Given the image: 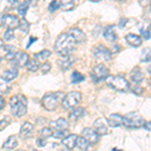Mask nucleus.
Wrapping results in <instances>:
<instances>
[{"instance_id":"obj_1","label":"nucleus","mask_w":151,"mask_h":151,"mask_svg":"<svg viewBox=\"0 0 151 151\" xmlns=\"http://www.w3.org/2000/svg\"><path fill=\"white\" fill-rule=\"evenodd\" d=\"M76 40L70 33H63L58 37L55 45V50L62 57H67L76 48Z\"/></svg>"},{"instance_id":"obj_2","label":"nucleus","mask_w":151,"mask_h":151,"mask_svg":"<svg viewBox=\"0 0 151 151\" xmlns=\"http://www.w3.org/2000/svg\"><path fill=\"white\" fill-rule=\"evenodd\" d=\"M11 113L16 117H22L27 111V99L22 94H17L10 99Z\"/></svg>"},{"instance_id":"obj_3","label":"nucleus","mask_w":151,"mask_h":151,"mask_svg":"<svg viewBox=\"0 0 151 151\" xmlns=\"http://www.w3.org/2000/svg\"><path fill=\"white\" fill-rule=\"evenodd\" d=\"M65 98V94L63 92H50L45 94L41 100V104L47 111H55L60 103H63V100Z\"/></svg>"},{"instance_id":"obj_4","label":"nucleus","mask_w":151,"mask_h":151,"mask_svg":"<svg viewBox=\"0 0 151 151\" xmlns=\"http://www.w3.org/2000/svg\"><path fill=\"white\" fill-rule=\"evenodd\" d=\"M107 85L119 92H127L130 89V84L121 76H109L106 79Z\"/></svg>"},{"instance_id":"obj_5","label":"nucleus","mask_w":151,"mask_h":151,"mask_svg":"<svg viewBox=\"0 0 151 151\" xmlns=\"http://www.w3.org/2000/svg\"><path fill=\"white\" fill-rule=\"evenodd\" d=\"M144 118L136 112H131L123 117V125L127 128H140L144 126Z\"/></svg>"},{"instance_id":"obj_6","label":"nucleus","mask_w":151,"mask_h":151,"mask_svg":"<svg viewBox=\"0 0 151 151\" xmlns=\"http://www.w3.org/2000/svg\"><path fill=\"white\" fill-rule=\"evenodd\" d=\"M82 101V95L79 92H70L68 95H65L64 100H63V107L65 109L74 108L77 105H79Z\"/></svg>"},{"instance_id":"obj_7","label":"nucleus","mask_w":151,"mask_h":151,"mask_svg":"<svg viewBox=\"0 0 151 151\" xmlns=\"http://www.w3.org/2000/svg\"><path fill=\"white\" fill-rule=\"evenodd\" d=\"M94 57L99 60L109 62L112 58V52L103 45H99L94 50Z\"/></svg>"},{"instance_id":"obj_8","label":"nucleus","mask_w":151,"mask_h":151,"mask_svg":"<svg viewBox=\"0 0 151 151\" xmlns=\"http://www.w3.org/2000/svg\"><path fill=\"white\" fill-rule=\"evenodd\" d=\"M108 75H109L108 68L103 64L96 65L93 69V72H92V78H93L95 82H99L102 81V80L107 79Z\"/></svg>"},{"instance_id":"obj_9","label":"nucleus","mask_w":151,"mask_h":151,"mask_svg":"<svg viewBox=\"0 0 151 151\" xmlns=\"http://www.w3.org/2000/svg\"><path fill=\"white\" fill-rule=\"evenodd\" d=\"M82 136L91 145L97 144L100 140V134L93 128H85L82 131Z\"/></svg>"},{"instance_id":"obj_10","label":"nucleus","mask_w":151,"mask_h":151,"mask_svg":"<svg viewBox=\"0 0 151 151\" xmlns=\"http://www.w3.org/2000/svg\"><path fill=\"white\" fill-rule=\"evenodd\" d=\"M29 60V57L26 52H17L14 55V58L11 60V65L15 68H22L24 65H27Z\"/></svg>"},{"instance_id":"obj_11","label":"nucleus","mask_w":151,"mask_h":151,"mask_svg":"<svg viewBox=\"0 0 151 151\" xmlns=\"http://www.w3.org/2000/svg\"><path fill=\"white\" fill-rule=\"evenodd\" d=\"M19 19L16 15H11V14H6L3 16V24L7 26V28H16L19 26Z\"/></svg>"},{"instance_id":"obj_12","label":"nucleus","mask_w":151,"mask_h":151,"mask_svg":"<svg viewBox=\"0 0 151 151\" xmlns=\"http://www.w3.org/2000/svg\"><path fill=\"white\" fill-rule=\"evenodd\" d=\"M50 128L52 129V131L68 130V128H69V122L64 118H58V120L50 123Z\"/></svg>"},{"instance_id":"obj_13","label":"nucleus","mask_w":151,"mask_h":151,"mask_svg":"<svg viewBox=\"0 0 151 151\" xmlns=\"http://www.w3.org/2000/svg\"><path fill=\"white\" fill-rule=\"evenodd\" d=\"M33 132V125L29 122H24L20 127V131H19V136L22 139H26Z\"/></svg>"},{"instance_id":"obj_14","label":"nucleus","mask_w":151,"mask_h":151,"mask_svg":"<svg viewBox=\"0 0 151 151\" xmlns=\"http://www.w3.org/2000/svg\"><path fill=\"white\" fill-rule=\"evenodd\" d=\"M69 33L73 37L75 38L76 42L77 43H83L86 41V35L84 33V31L81 30L80 28H72L70 29Z\"/></svg>"},{"instance_id":"obj_15","label":"nucleus","mask_w":151,"mask_h":151,"mask_svg":"<svg viewBox=\"0 0 151 151\" xmlns=\"http://www.w3.org/2000/svg\"><path fill=\"white\" fill-rule=\"evenodd\" d=\"M79 136L77 134H69L68 136L63 139V144H64L68 149H74L77 145V139Z\"/></svg>"},{"instance_id":"obj_16","label":"nucleus","mask_w":151,"mask_h":151,"mask_svg":"<svg viewBox=\"0 0 151 151\" xmlns=\"http://www.w3.org/2000/svg\"><path fill=\"white\" fill-rule=\"evenodd\" d=\"M94 129L100 135H106V134H108V127H107L104 119L102 118H98L94 122Z\"/></svg>"},{"instance_id":"obj_17","label":"nucleus","mask_w":151,"mask_h":151,"mask_svg":"<svg viewBox=\"0 0 151 151\" xmlns=\"http://www.w3.org/2000/svg\"><path fill=\"white\" fill-rule=\"evenodd\" d=\"M76 62V58L73 57V55H67V57H64V60H58V65H60L62 70H68L74 65V63Z\"/></svg>"},{"instance_id":"obj_18","label":"nucleus","mask_w":151,"mask_h":151,"mask_svg":"<svg viewBox=\"0 0 151 151\" xmlns=\"http://www.w3.org/2000/svg\"><path fill=\"white\" fill-rule=\"evenodd\" d=\"M125 40L129 45H132L134 47H140L141 43H142V38H141L139 35H135V33H129V35H126Z\"/></svg>"},{"instance_id":"obj_19","label":"nucleus","mask_w":151,"mask_h":151,"mask_svg":"<svg viewBox=\"0 0 151 151\" xmlns=\"http://www.w3.org/2000/svg\"><path fill=\"white\" fill-rule=\"evenodd\" d=\"M108 124L111 127H119L123 125V116L119 114H112L108 118Z\"/></svg>"},{"instance_id":"obj_20","label":"nucleus","mask_w":151,"mask_h":151,"mask_svg":"<svg viewBox=\"0 0 151 151\" xmlns=\"http://www.w3.org/2000/svg\"><path fill=\"white\" fill-rule=\"evenodd\" d=\"M104 37L108 41H115L118 40V36H117V33L115 29H114V26L109 25L104 29Z\"/></svg>"},{"instance_id":"obj_21","label":"nucleus","mask_w":151,"mask_h":151,"mask_svg":"<svg viewBox=\"0 0 151 151\" xmlns=\"http://www.w3.org/2000/svg\"><path fill=\"white\" fill-rule=\"evenodd\" d=\"M130 78H131V80H132V82L139 84V83H141L143 81V79H144V76H143L142 72H141V70L139 69V68L136 67V68H134L132 70H131Z\"/></svg>"},{"instance_id":"obj_22","label":"nucleus","mask_w":151,"mask_h":151,"mask_svg":"<svg viewBox=\"0 0 151 151\" xmlns=\"http://www.w3.org/2000/svg\"><path fill=\"white\" fill-rule=\"evenodd\" d=\"M17 138H16L15 135H11L9 136L8 138L6 139L5 142L3 143L2 145V148L3 149H8V150H11V149H14V148L17 147Z\"/></svg>"},{"instance_id":"obj_23","label":"nucleus","mask_w":151,"mask_h":151,"mask_svg":"<svg viewBox=\"0 0 151 151\" xmlns=\"http://www.w3.org/2000/svg\"><path fill=\"white\" fill-rule=\"evenodd\" d=\"M17 76H18V70L15 69V68H12L10 70H4L3 74H2V77L8 82H10L12 80L15 79V78H17Z\"/></svg>"},{"instance_id":"obj_24","label":"nucleus","mask_w":151,"mask_h":151,"mask_svg":"<svg viewBox=\"0 0 151 151\" xmlns=\"http://www.w3.org/2000/svg\"><path fill=\"white\" fill-rule=\"evenodd\" d=\"M85 113H86V111H85V109L83 108V107H75L72 110V112H70V117L76 119V120H78V119L82 118V117L85 115Z\"/></svg>"},{"instance_id":"obj_25","label":"nucleus","mask_w":151,"mask_h":151,"mask_svg":"<svg viewBox=\"0 0 151 151\" xmlns=\"http://www.w3.org/2000/svg\"><path fill=\"white\" fill-rule=\"evenodd\" d=\"M76 0H60V7L64 11H70L75 8Z\"/></svg>"},{"instance_id":"obj_26","label":"nucleus","mask_w":151,"mask_h":151,"mask_svg":"<svg viewBox=\"0 0 151 151\" xmlns=\"http://www.w3.org/2000/svg\"><path fill=\"white\" fill-rule=\"evenodd\" d=\"M10 91V86L8 84V81H6L3 77H0V95L7 94Z\"/></svg>"},{"instance_id":"obj_27","label":"nucleus","mask_w":151,"mask_h":151,"mask_svg":"<svg viewBox=\"0 0 151 151\" xmlns=\"http://www.w3.org/2000/svg\"><path fill=\"white\" fill-rule=\"evenodd\" d=\"M90 143L88 142V141L85 139L84 137H78V139H77V147L79 148L80 150H88V148L90 147Z\"/></svg>"},{"instance_id":"obj_28","label":"nucleus","mask_w":151,"mask_h":151,"mask_svg":"<svg viewBox=\"0 0 151 151\" xmlns=\"http://www.w3.org/2000/svg\"><path fill=\"white\" fill-rule=\"evenodd\" d=\"M4 50L6 52V58L9 60H11L14 58L16 53V48L13 45H4Z\"/></svg>"},{"instance_id":"obj_29","label":"nucleus","mask_w":151,"mask_h":151,"mask_svg":"<svg viewBox=\"0 0 151 151\" xmlns=\"http://www.w3.org/2000/svg\"><path fill=\"white\" fill-rule=\"evenodd\" d=\"M29 4H30V1H29V0H25V1H23L22 3L19 5V7H18L19 15H21L22 17L25 16L26 12H27L28 8H29Z\"/></svg>"},{"instance_id":"obj_30","label":"nucleus","mask_w":151,"mask_h":151,"mask_svg":"<svg viewBox=\"0 0 151 151\" xmlns=\"http://www.w3.org/2000/svg\"><path fill=\"white\" fill-rule=\"evenodd\" d=\"M40 62H37L36 60V58H35V60H29L28 63H27V69L29 72H32L35 73L36 72L38 69H40Z\"/></svg>"},{"instance_id":"obj_31","label":"nucleus","mask_w":151,"mask_h":151,"mask_svg":"<svg viewBox=\"0 0 151 151\" xmlns=\"http://www.w3.org/2000/svg\"><path fill=\"white\" fill-rule=\"evenodd\" d=\"M50 55H52V52H50V50H43L38 53H36L35 55V58H36V60H47V58H50Z\"/></svg>"},{"instance_id":"obj_32","label":"nucleus","mask_w":151,"mask_h":151,"mask_svg":"<svg viewBox=\"0 0 151 151\" xmlns=\"http://www.w3.org/2000/svg\"><path fill=\"white\" fill-rule=\"evenodd\" d=\"M141 62L142 63L151 62V48L147 47L143 50L142 55H141Z\"/></svg>"},{"instance_id":"obj_33","label":"nucleus","mask_w":151,"mask_h":151,"mask_svg":"<svg viewBox=\"0 0 151 151\" xmlns=\"http://www.w3.org/2000/svg\"><path fill=\"white\" fill-rule=\"evenodd\" d=\"M19 28H20V30L22 31L23 33H28V31H29V23H28V21L26 20L25 18L22 17L21 18V20L19 21V26H18Z\"/></svg>"},{"instance_id":"obj_34","label":"nucleus","mask_w":151,"mask_h":151,"mask_svg":"<svg viewBox=\"0 0 151 151\" xmlns=\"http://www.w3.org/2000/svg\"><path fill=\"white\" fill-rule=\"evenodd\" d=\"M85 80V77L83 76L82 74H80V73L78 72H74L72 75V77H70V81L72 83H80V82H83Z\"/></svg>"},{"instance_id":"obj_35","label":"nucleus","mask_w":151,"mask_h":151,"mask_svg":"<svg viewBox=\"0 0 151 151\" xmlns=\"http://www.w3.org/2000/svg\"><path fill=\"white\" fill-rule=\"evenodd\" d=\"M69 135L68 130H60V131H53L52 136L55 138H65V136Z\"/></svg>"},{"instance_id":"obj_36","label":"nucleus","mask_w":151,"mask_h":151,"mask_svg":"<svg viewBox=\"0 0 151 151\" xmlns=\"http://www.w3.org/2000/svg\"><path fill=\"white\" fill-rule=\"evenodd\" d=\"M14 37H15V35H14L13 29H12V28H8L5 31V33H4V38H5V40H7V41L12 40Z\"/></svg>"},{"instance_id":"obj_37","label":"nucleus","mask_w":151,"mask_h":151,"mask_svg":"<svg viewBox=\"0 0 151 151\" xmlns=\"http://www.w3.org/2000/svg\"><path fill=\"white\" fill-rule=\"evenodd\" d=\"M60 4L58 3L57 0H52V1L50 2V6H48V10H50V12H55L57 9L60 8Z\"/></svg>"},{"instance_id":"obj_38","label":"nucleus","mask_w":151,"mask_h":151,"mask_svg":"<svg viewBox=\"0 0 151 151\" xmlns=\"http://www.w3.org/2000/svg\"><path fill=\"white\" fill-rule=\"evenodd\" d=\"M52 133H53V131L50 127H45L41 130V135L45 138H48V137H50V136H52Z\"/></svg>"},{"instance_id":"obj_39","label":"nucleus","mask_w":151,"mask_h":151,"mask_svg":"<svg viewBox=\"0 0 151 151\" xmlns=\"http://www.w3.org/2000/svg\"><path fill=\"white\" fill-rule=\"evenodd\" d=\"M9 124H10V119H9L8 117H5L4 119L0 120V131L4 130Z\"/></svg>"},{"instance_id":"obj_40","label":"nucleus","mask_w":151,"mask_h":151,"mask_svg":"<svg viewBox=\"0 0 151 151\" xmlns=\"http://www.w3.org/2000/svg\"><path fill=\"white\" fill-rule=\"evenodd\" d=\"M36 145L38 147H43V146L47 145V140H45V137H40L36 139Z\"/></svg>"},{"instance_id":"obj_41","label":"nucleus","mask_w":151,"mask_h":151,"mask_svg":"<svg viewBox=\"0 0 151 151\" xmlns=\"http://www.w3.org/2000/svg\"><path fill=\"white\" fill-rule=\"evenodd\" d=\"M50 68H52V65H50V63H45L42 65H41V70H42V74H47V73L50 72Z\"/></svg>"},{"instance_id":"obj_42","label":"nucleus","mask_w":151,"mask_h":151,"mask_svg":"<svg viewBox=\"0 0 151 151\" xmlns=\"http://www.w3.org/2000/svg\"><path fill=\"white\" fill-rule=\"evenodd\" d=\"M141 33H142L143 37H144L145 40H149L151 37V33H150L149 29H141Z\"/></svg>"},{"instance_id":"obj_43","label":"nucleus","mask_w":151,"mask_h":151,"mask_svg":"<svg viewBox=\"0 0 151 151\" xmlns=\"http://www.w3.org/2000/svg\"><path fill=\"white\" fill-rule=\"evenodd\" d=\"M133 92H134L135 94H137V95H140V94H142L143 89H142L141 87H139V86H136V87L133 89Z\"/></svg>"},{"instance_id":"obj_44","label":"nucleus","mask_w":151,"mask_h":151,"mask_svg":"<svg viewBox=\"0 0 151 151\" xmlns=\"http://www.w3.org/2000/svg\"><path fill=\"white\" fill-rule=\"evenodd\" d=\"M5 104H6L5 99H4L2 96H0V111H1L4 107H5Z\"/></svg>"},{"instance_id":"obj_45","label":"nucleus","mask_w":151,"mask_h":151,"mask_svg":"<svg viewBox=\"0 0 151 151\" xmlns=\"http://www.w3.org/2000/svg\"><path fill=\"white\" fill-rule=\"evenodd\" d=\"M144 128L146 130L151 131V121H148V122L144 123Z\"/></svg>"},{"instance_id":"obj_46","label":"nucleus","mask_w":151,"mask_h":151,"mask_svg":"<svg viewBox=\"0 0 151 151\" xmlns=\"http://www.w3.org/2000/svg\"><path fill=\"white\" fill-rule=\"evenodd\" d=\"M36 40V38L35 37H33V36H31V37H30V40H29V41H28V45H27V47H30V45H32V42H33V41H35Z\"/></svg>"},{"instance_id":"obj_47","label":"nucleus","mask_w":151,"mask_h":151,"mask_svg":"<svg viewBox=\"0 0 151 151\" xmlns=\"http://www.w3.org/2000/svg\"><path fill=\"white\" fill-rule=\"evenodd\" d=\"M3 16H4V14L0 13V27H1V25L3 24Z\"/></svg>"},{"instance_id":"obj_48","label":"nucleus","mask_w":151,"mask_h":151,"mask_svg":"<svg viewBox=\"0 0 151 151\" xmlns=\"http://www.w3.org/2000/svg\"><path fill=\"white\" fill-rule=\"evenodd\" d=\"M18 1H19V0H9V2H11L12 4H14V3H17Z\"/></svg>"},{"instance_id":"obj_49","label":"nucleus","mask_w":151,"mask_h":151,"mask_svg":"<svg viewBox=\"0 0 151 151\" xmlns=\"http://www.w3.org/2000/svg\"><path fill=\"white\" fill-rule=\"evenodd\" d=\"M3 43H4V42H3V40H2L1 38H0V47H3Z\"/></svg>"},{"instance_id":"obj_50","label":"nucleus","mask_w":151,"mask_h":151,"mask_svg":"<svg viewBox=\"0 0 151 151\" xmlns=\"http://www.w3.org/2000/svg\"><path fill=\"white\" fill-rule=\"evenodd\" d=\"M1 64H2V58H0V67H1Z\"/></svg>"},{"instance_id":"obj_51","label":"nucleus","mask_w":151,"mask_h":151,"mask_svg":"<svg viewBox=\"0 0 151 151\" xmlns=\"http://www.w3.org/2000/svg\"><path fill=\"white\" fill-rule=\"evenodd\" d=\"M91 1H93V2H98V1H100V0H91Z\"/></svg>"},{"instance_id":"obj_52","label":"nucleus","mask_w":151,"mask_h":151,"mask_svg":"<svg viewBox=\"0 0 151 151\" xmlns=\"http://www.w3.org/2000/svg\"><path fill=\"white\" fill-rule=\"evenodd\" d=\"M149 73H150V74H151V70H149Z\"/></svg>"},{"instance_id":"obj_53","label":"nucleus","mask_w":151,"mask_h":151,"mask_svg":"<svg viewBox=\"0 0 151 151\" xmlns=\"http://www.w3.org/2000/svg\"><path fill=\"white\" fill-rule=\"evenodd\" d=\"M119 1H124V0H119Z\"/></svg>"},{"instance_id":"obj_54","label":"nucleus","mask_w":151,"mask_h":151,"mask_svg":"<svg viewBox=\"0 0 151 151\" xmlns=\"http://www.w3.org/2000/svg\"><path fill=\"white\" fill-rule=\"evenodd\" d=\"M150 9H151V5H150Z\"/></svg>"}]
</instances>
